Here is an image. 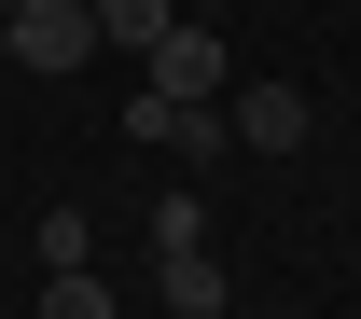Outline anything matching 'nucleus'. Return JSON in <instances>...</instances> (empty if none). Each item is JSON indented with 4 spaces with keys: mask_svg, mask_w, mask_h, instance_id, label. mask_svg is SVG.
<instances>
[{
    "mask_svg": "<svg viewBox=\"0 0 361 319\" xmlns=\"http://www.w3.org/2000/svg\"><path fill=\"white\" fill-rule=\"evenodd\" d=\"M42 319H126L97 264H42Z\"/></svg>",
    "mask_w": 361,
    "mask_h": 319,
    "instance_id": "obj_5",
    "label": "nucleus"
},
{
    "mask_svg": "<svg viewBox=\"0 0 361 319\" xmlns=\"http://www.w3.org/2000/svg\"><path fill=\"white\" fill-rule=\"evenodd\" d=\"M0 28H14V70H42V84H70V70L97 56V14H84V0H14Z\"/></svg>",
    "mask_w": 361,
    "mask_h": 319,
    "instance_id": "obj_1",
    "label": "nucleus"
},
{
    "mask_svg": "<svg viewBox=\"0 0 361 319\" xmlns=\"http://www.w3.org/2000/svg\"><path fill=\"white\" fill-rule=\"evenodd\" d=\"M236 153H306V84H223Z\"/></svg>",
    "mask_w": 361,
    "mask_h": 319,
    "instance_id": "obj_3",
    "label": "nucleus"
},
{
    "mask_svg": "<svg viewBox=\"0 0 361 319\" xmlns=\"http://www.w3.org/2000/svg\"><path fill=\"white\" fill-rule=\"evenodd\" d=\"M139 84H153V97H223V84H236V56H223V28L167 14V42L139 56Z\"/></svg>",
    "mask_w": 361,
    "mask_h": 319,
    "instance_id": "obj_2",
    "label": "nucleus"
},
{
    "mask_svg": "<svg viewBox=\"0 0 361 319\" xmlns=\"http://www.w3.org/2000/svg\"><path fill=\"white\" fill-rule=\"evenodd\" d=\"M84 14H97V0H84Z\"/></svg>",
    "mask_w": 361,
    "mask_h": 319,
    "instance_id": "obj_8",
    "label": "nucleus"
},
{
    "mask_svg": "<svg viewBox=\"0 0 361 319\" xmlns=\"http://www.w3.org/2000/svg\"><path fill=\"white\" fill-rule=\"evenodd\" d=\"M0 70H14V28H0Z\"/></svg>",
    "mask_w": 361,
    "mask_h": 319,
    "instance_id": "obj_7",
    "label": "nucleus"
},
{
    "mask_svg": "<svg viewBox=\"0 0 361 319\" xmlns=\"http://www.w3.org/2000/svg\"><path fill=\"white\" fill-rule=\"evenodd\" d=\"M97 42H126V56H153V42H167V0H97Z\"/></svg>",
    "mask_w": 361,
    "mask_h": 319,
    "instance_id": "obj_6",
    "label": "nucleus"
},
{
    "mask_svg": "<svg viewBox=\"0 0 361 319\" xmlns=\"http://www.w3.org/2000/svg\"><path fill=\"white\" fill-rule=\"evenodd\" d=\"M153 277H167V306H180V319H223V306H236V277L209 264V236H180V250H153Z\"/></svg>",
    "mask_w": 361,
    "mask_h": 319,
    "instance_id": "obj_4",
    "label": "nucleus"
}]
</instances>
